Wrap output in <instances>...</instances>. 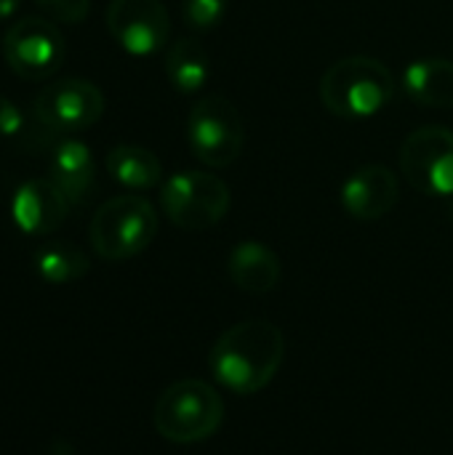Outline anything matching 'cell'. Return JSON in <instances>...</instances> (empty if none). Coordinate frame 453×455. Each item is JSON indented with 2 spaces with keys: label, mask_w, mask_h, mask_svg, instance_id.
Returning <instances> with one entry per match:
<instances>
[{
  "label": "cell",
  "mask_w": 453,
  "mask_h": 455,
  "mask_svg": "<svg viewBox=\"0 0 453 455\" xmlns=\"http://www.w3.org/2000/svg\"><path fill=\"white\" fill-rule=\"evenodd\" d=\"M398 176L379 163L355 168L342 184V208L358 221H379L398 205Z\"/></svg>",
  "instance_id": "11"
},
{
  "label": "cell",
  "mask_w": 453,
  "mask_h": 455,
  "mask_svg": "<svg viewBox=\"0 0 453 455\" xmlns=\"http://www.w3.org/2000/svg\"><path fill=\"white\" fill-rule=\"evenodd\" d=\"M35 117L56 133L88 131L104 115V93L83 77H64L35 96Z\"/></svg>",
  "instance_id": "9"
},
{
  "label": "cell",
  "mask_w": 453,
  "mask_h": 455,
  "mask_svg": "<svg viewBox=\"0 0 453 455\" xmlns=\"http://www.w3.org/2000/svg\"><path fill=\"white\" fill-rule=\"evenodd\" d=\"M88 256L75 248V245H67V243H56V245H48L43 248L37 256H35V269L37 275L51 283V285H64V283H75L80 277L88 275Z\"/></svg>",
  "instance_id": "18"
},
{
  "label": "cell",
  "mask_w": 453,
  "mask_h": 455,
  "mask_svg": "<svg viewBox=\"0 0 453 455\" xmlns=\"http://www.w3.org/2000/svg\"><path fill=\"white\" fill-rule=\"evenodd\" d=\"M403 91L419 107H453V61L441 56L411 61L403 69Z\"/></svg>",
  "instance_id": "15"
},
{
  "label": "cell",
  "mask_w": 453,
  "mask_h": 455,
  "mask_svg": "<svg viewBox=\"0 0 453 455\" xmlns=\"http://www.w3.org/2000/svg\"><path fill=\"white\" fill-rule=\"evenodd\" d=\"M395 93L390 67L374 56H344L320 77L323 107L336 117H371L382 112Z\"/></svg>",
  "instance_id": "2"
},
{
  "label": "cell",
  "mask_w": 453,
  "mask_h": 455,
  "mask_svg": "<svg viewBox=\"0 0 453 455\" xmlns=\"http://www.w3.org/2000/svg\"><path fill=\"white\" fill-rule=\"evenodd\" d=\"M451 219H453V203H451Z\"/></svg>",
  "instance_id": "23"
},
{
  "label": "cell",
  "mask_w": 453,
  "mask_h": 455,
  "mask_svg": "<svg viewBox=\"0 0 453 455\" xmlns=\"http://www.w3.org/2000/svg\"><path fill=\"white\" fill-rule=\"evenodd\" d=\"M286 355V339L270 320H246L227 328L211 355L208 368L214 379L232 395L248 397L270 387Z\"/></svg>",
  "instance_id": "1"
},
{
  "label": "cell",
  "mask_w": 453,
  "mask_h": 455,
  "mask_svg": "<svg viewBox=\"0 0 453 455\" xmlns=\"http://www.w3.org/2000/svg\"><path fill=\"white\" fill-rule=\"evenodd\" d=\"M232 195L224 179L208 171H179L160 187V208L166 219L187 232L216 227L230 211Z\"/></svg>",
  "instance_id": "5"
},
{
  "label": "cell",
  "mask_w": 453,
  "mask_h": 455,
  "mask_svg": "<svg viewBox=\"0 0 453 455\" xmlns=\"http://www.w3.org/2000/svg\"><path fill=\"white\" fill-rule=\"evenodd\" d=\"M19 3H21V0H0V19L13 16V11L19 8Z\"/></svg>",
  "instance_id": "22"
},
{
  "label": "cell",
  "mask_w": 453,
  "mask_h": 455,
  "mask_svg": "<svg viewBox=\"0 0 453 455\" xmlns=\"http://www.w3.org/2000/svg\"><path fill=\"white\" fill-rule=\"evenodd\" d=\"M158 232V213L142 195H117L99 205L91 219L88 240L99 259L125 261L139 256Z\"/></svg>",
  "instance_id": "4"
},
{
  "label": "cell",
  "mask_w": 453,
  "mask_h": 455,
  "mask_svg": "<svg viewBox=\"0 0 453 455\" xmlns=\"http://www.w3.org/2000/svg\"><path fill=\"white\" fill-rule=\"evenodd\" d=\"M107 171L109 176L133 192H144L160 184L163 179V165L155 152L139 144H117L107 152Z\"/></svg>",
  "instance_id": "16"
},
{
  "label": "cell",
  "mask_w": 453,
  "mask_h": 455,
  "mask_svg": "<svg viewBox=\"0 0 453 455\" xmlns=\"http://www.w3.org/2000/svg\"><path fill=\"white\" fill-rule=\"evenodd\" d=\"M400 171L406 181L433 197H453V131L422 125L400 147Z\"/></svg>",
  "instance_id": "8"
},
{
  "label": "cell",
  "mask_w": 453,
  "mask_h": 455,
  "mask_svg": "<svg viewBox=\"0 0 453 455\" xmlns=\"http://www.w3.org/2000/svg\"><path fill=\"white\" fill-rule=\"evenodd\" d=\"M187 141L192 155L208 168H230L243 155V117L238 107L219 93L203 96L187 115Z\"/></svg>",
  "instance_id": "6"
},
{
  "label": "cell",
  "mask_w": 453,
  "mask_h": 455,
  "mask_svg": "<svg viewBox=\"0 0 453 455\" xmlns=\"http://www.w3.org/2000/svg\"><path fill=\"white\" fill-rule=\"evenodd\" d=\"M53 21L61 24H80L91 11V0H35Z\"/></svg>",
  "instance_id": "20"
},
{
  "label": "cell",
  "mask_w": 453,
  "mask_h": 455,
  "mask_svg": "<svg viewBox=\"0 0 453 455\" xmlns=\"http://www.w3.org/2000/svg\"><path fill=\"white\" fill-rule=\"evenodd\" d=\"M222 395L200 379H182L166 387L152 408V424L158 435L174 445L203 443L222 427Z\"/></svg>",
  "instance_id": "3"
},
{
  "label": "cell",
  "mask_w": 453,
  "mask_h": 455,
  "mask_svg": "<svg viewBox=\"0 0 453 455\" xmlns=\"http://www.w3.org/2000/svg\"><path fill=\"white\" fill-rule=\"evenodd\" d=\"M67 213H69V203L53 187V181L48 176L21 184L13 192V200H11L13 224L24 235H32V237L56 232L64 224Z\"/></svg>",
  "instance_id": "12"
},
{
  "label": "cell",
  "mask_w": 453,
  "mask_h": 455,
  "mask_svg": "<svg viewBox=\"0 0 453 455\" xmlns=\"http://www.w3.org/2000/svg\"><path fill=\"white\" fill-rule=\"evenodd\" d=\"M67 45L61 29L45 16H24L13 21L3 37V56L21 80H45L64 61Z\"/></svg>",
  "instance_id": "7"
},
{
  "label": "cell",
  "mask_w": 453,
  "mask_h": 455,
  "mask_svg": "<svg viewBox=\"0 0 453 455\" xmlns=\"http://www.w3.org/2000/svg\"><path fill=\"white\" fill-rule=\"evenodd\" d=\"M227 13V0H182V16L192 29H211Z\"/></svg>",
  "instance_id": "19"
},
{
  "label": "cell",
  "mask_w": 453,
  "mask_h": 455,
  "mask_svg": "<svg viewBox=\"0 0 453 455\" xmlns=\"http://www.w3.org/2000/svg\"><path fill=\"white\" fill-rule=\"evenodd\" d=\"M48 179L67 197L69 205H80L91 197L96 181V160L83 141H61L48 160Z\"/></svg>",
  "instance_id": "13"
},
{
  "label": "cell",
  "mask_w": 453,
  "mask_h": 455,
  "mask_svg": "<svg viewBox=\"0 0 453 455\" xmlns=\"http://www.w3.org/2000/svg\"><path fill=\"white\" fill-rule=\"evenodd\" d=\"M227 275L243 293L262 296V293H270L278 288V283L283 277V267L272 248H267L264 243H256V240H246L230 251Z\"/></svg>",
  "instance_id": "14"
},
{
  "label": "cell",
  "mask_w": 453,
  "mask_h": 455,
  "mask_svg": "<svg viewBox=\"0 0 453 455\" xmlns=\"http://www.w3.org/2000/svg\"><path fill=\"white\" fill-rule=\"evenodd\" d=\"M166 77L179 93H198L211 80V59L192 37H179L166 51Z\"/></svg>",
  "instance_id": "17"
},
{
  "label": "cell",
  "mask_w": 453,
  "mask_h": 455,
  "mask_svg": "<svg viewBox=\"0 0 453 455\" xmlns=\"http://www.w3.org/2000/svg\"><path fill=\"white\" fill-rule=\"evenodd\" d=\"M21 112H19V107L11 101V99H5V96H0V136H13V133H19L21 131Z\"/></svg>",
  "instance_id": "21"
},
{
  "label": "cell",
  "mask_w": 453,
  "mask_h": 455,
  "mask_svg": "<svg viewBox=\"0 0 453 455\" xmlns=\"http://www.w3.org/2000/svg\"><path fill=\"white\" fill-rule=\"evenodd\" d=\"M107 29L131 56H152L166 48L171 19L163 0H109Z\"/></svg>",
  "instance_id": "10"
}]
</instances>
